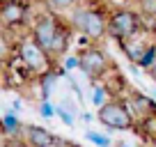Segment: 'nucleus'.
I'll return each mask as SVG.
<instances>
[{
  "mask_svg": "<svg viewBox=\"0 0 156 147\" xmlns=\"http://www.w3.org/2000/svg\"><path fill=\"white\" fill-rule=\"evenodd\" d=\"M30 34L53 60H60L67 55L69 41H71V25L60 21L55 12H46V14H39L34 19Z\"/></svg>",
  "mask_w": 156,
  "mask_h": 147,
  "instance_id": "f257e3e1",
  "label": "nucleus"
},
{
  "mask_svg": "<svg viewBox=\"0 0 156 147\" xmlns=\"http://www.w3.org/2000/svg\"><path fill=\"white\" fill-rule=\"evenodd\" d=\"M67 23L71 25V30L80 32L83 37H87L90 44H97L108 34V16L101 9L87 5H76L73 9H69V19Z\"/></svg>",
  "mask_w": 156,
  "mask_h": 147,
  "instance_id": "f03ea898",
  "label": "nucleus"
},
{
  "mask_svg": "<svg viewBox=\"0 0 156 147\" xmlns=\"http://www.w3.org/2000/svg\"><path fill=\"white\" fill-rule=\"evenodd\" d=\"M16 58L23 67H28V71L32 76H41V74L55 67V60L34 41L32 34H25L16 41Z\"/></svg>",
  "mask_w": 156,
  "mask_h": 147,
  "instance_id": "7ed1b4c3",
  "label": "nucleus"
},
{
  "mask_svg": "<svg viewBox=\"0 0 156 147\" xmlns=\"http://www.w3.org/2000/svg\"><path fill=\"white\" fill-rule=\"evenodd\" d=\"M145 28L142 14L129 9V7H117L108 14V34L115 41H124L129 37H133L136 32Z\"/></svg>",
  "mask_w": 156,
  "mask_h": 147,
  "instance_id": "20e7f679",
  "label": "nucleus"
},
{
  "mask_svg": "<svg viewBox=\"0 0 156 147\" xmlns=\"http://www.w3.org/2000/svg\"><path fill=\"white\" fill-rule=\"evenodd\" d=\"M97 117H99V122L106 129H110V131H129V129L136 127V117H133V113L129 110L124 99L112 97L106 106L99 108Z\"/></svg>",
  "mask_w": 156,
  "mask_h": 147,
  "instance_id": "39448f33",
  "label": "nucleus"
},
{
  "mask_svg": "<svg viewBox=\"0 0 156 147\" xmlns=\"http://www.w3.org/2000/svg\"><path fill=\"white\" fill-rule=\"evenodd\" d=\"M78 55H80V71H83L92 83H97L99 78H106L108 76L110 60H108V55L103 53L97 44H87Z\"/></svg>",
  "mask_w": 156,
  "mask_h": 147,
  "instance_id": "423d86ee",
  "label": "nucleus"
},
{
  "mask_svg": "<svg viewBox=\"0 0 156 147\" xmlns=\"http://www.w3.org/2000/svg\"><path fill=\"white\" fill-rule=\"evenodd\" d=\"M28 23V5L23 0H7L0 2V25L7 30H19Z\"/></svg>",
  "mask_w": 156,
  "mask_h": 147,
  "instance_id": "0eeeda50",
  "label": "nucleus"
},
{
  "mask_svg": "<svg viewBox=\"0 0 156 147\" xmlns=\"http://www.w3.org/2000/svg\"><path fill=\"white\" fill-rule=\"evenodd\" d=\"M154 41H156V34H151V30L142 28L140 32H136L133 37H129V39L119 41V46H122L124 55L129 58V62H131V64H138V60L145 55V51L149 48Z\"/></svg>",
  "mask_w": 156,
  "mask_h": 147,
  "instance_id": "6e6552de",
  "label": "nucleus"
},
{
  "mask_svg": "<svg viewBox=\"0 0 156 147\" xmlns=\"http://www.w3.org/2000/svg\"><path fill=\"white\" fill-rule=\"evenodd\" d=\"M126 106L129 110L133 113V117H136V122H142V120H147L149 115L156 113V101L154 97H149V94L145 92H126Z\"/></svg>",
  "mask_w": 156,
  "mask_h": 147,
  "instance_id": "1a4fd4ad",
  "label": "nucleus"
},
{
  "mask_svg": "<svg viewBox=\"0 0 156 147\" xmlns=\"http://www.w3.org/2000/svg\"><path fill=\"white\" fill-rule=\"evenodd\" d=\"M23 140L28 142L30 147H53L58 142V138L44 127H37V124H30V127L23 129Z\"/></svg>",
  "mask_w": 156,
  "mask_h": 147,
  "instance_id": "9d476101",
  "label": "nucleus"
},
{
  "mask_svg": "<svg viewBox=\"0 0 156 147\" xmlns=\"http://www.w3.org/2000/svg\"><path fill=\"white\" fill-rule=\"evenodd\" d=\"M16 58V44L12 41L9 30L0 25V62H12Z\"/></svg>",
  "mask_w": 156,
  "mask_h": 147,
  "instance_id": "9b49d317",
  "label": "nucleus"
},
{
  "mask_svg": "<svg viewBox=\"0 0 156 147\" xmlns=\"http://www.w3.org/2000/svg\"><path fill=\"white\" fill-rule=\"evenodd\" d=\"M0 127H2V131L7 133V138H16L19 133H23V131H21V122H19V117H16L14 113H5V115H2Z\"/></svg>",
  "mask_w": 156,
  "mask_h": 147,
  "instance_id": "f8f14e48",
  "label": "nucleus"
},
{
  "mask_svg": "<svg viewBox=\"0 0 156 147\" xmlns=\"http://www.w3.org/2000/svg\"><path fill=\"white\" fill-rule=\"evenodd\" d=\"M46 2V7H48L51 12H69V9H73L76 5H83L85 0H44Z\"/></svg>",
  "mask_w": 156,
  "mask_h": 147,
  "instance_id": "ddd939ff",
  "label": "nucleus"
},
{
  "mask_svg": "<svg viewBox=\"0 0 156 147\" xmlns=\"http://www.w3.org/2000/svg\"><path fill=\"white\" fill-rule=\"evenodd\" d=\"M108 101H110V90H108L106 85H97L94 83L92 85V103L97 108H101V106H106Z\"/></svg>",
  "mask_w": 156,
  "mask_h": 147,
  "instance_id": "4468645a",
  "label": "nucleus"
},
{
  "mask_svg": "<svg viewBox=\"0 0 156 147\" xmlns=\"http://www.w3.org/2000/svg\"><path fill=\"white\" fill-rule=\"evenodd\" d=\"M140 5V14L147 16L149 21H156V0H138Z\"/></svg>",
  "mask_w": 156,
  "mask_h": 147,
  "instance_id": "2eb2a0df",
  "label": "nucleus"
},
{
  "mask_svg": "<svg viewBox=\"0 0 156 147\" xmlns=\"http://www.w3.org/2000/svg\"><path fill=\"white\" fill-rule=\"evenodd\" d=\"M85 138H87L90 142H94L97 147H110L112 145L110 138L103 136V133H99V131H85Z\"/></svg>",
  "mask_w": 156,
  "mask_h": 147,
  "instance_id": "dca6fc26",
  "label": "nucleus"
},
{
  "mask_svg": "<svg viewBox=\"0 0 156 147\" xmlns=\"http://www.w3.org/2000/svg\"><path fill=\"white\" fill-rule=\"evenodd\" d=\"M142 129H145V136L149 138L151 142H156V113L154 115H149L147 120H142Z\"/></svg>",
  "mask_w": 156,
  "mask_h": 147,
  "instance_id": "f3484780",
  "label": "nucleus"
},
{
  "mask_svg": "<svg viewBox=\"0 0 156 147\" xmlns=\"http://www.w3.org/2000/svg\"><path fill=\"white\" fill-rule=\"evenodd\" d=\"M55 110H58V106H55L51 99H44V101H41V106H39V113H41V117H46V120L53 117Z\"/></svg>",
  "mask_w": 156,
  "mask_h": 147,
  "instance_id": "a211bd4d",
  "label": "nucleus"
},
{
  "mask_svg": "<svg viewBox=\"0 0 156 147\" xmlns=\"http://www.w3.org/2000/svg\"><path fill=\"white\" fill-rule=\"evenodd\" d=\"M62 69H64V71L80 69V55H64V58H62Z\"/></svg>",
  "mask_w": 156,
  "mask_h": 147,
  "instance_id": "6ab92c4d",
  "label": "nucleus"
},
{
  "mask_svg": "<svg viewBox=\"0 0 156 147\" xmlns=\"http://www.w3.org/2000/svg\"><path fill=\"white\" fill-rule=\"evenodd\" d=\"M55 117H60L64 124H67V127H73V124H76V117H73V115L69 113L67 108H62L60 103H58V110H55Z\"/></svg>",
  "mask_w": 156,
  "mask_h": 147,
  "instance_id": "aec40b11",
  "label": "nucleus"
},
{
  "mask_svg": "<svg viewBox=\"0 0 156 147\" xmlns=\"http://www.w3.org/2000/svg\"><path fill=\"white\" fill-rule=\"evenodd\" d=\"M60 106H62V108H67V110L73 115V117H76V115H83V113H80V108H78V106H76V103H73L69 97H64L62 101H60Z\"/></svg>",
  "mask_w": 156,
  "mask_h": 147,
  "instance_id": "412c9836",
  "label": "nucleus"
},
{
  "mask_svg": "<svg viewBox=\"0 0 156 147\" xmlns=\"http://www.w3.org/2000/svg\"><path fill=\"white\" fill-rule=\"evenodd\" d=\"M7 147H30V145H28V142L23 140V138H21V140H19V138H9Z\"/></svg>",
  "mask_w": 156,
  "mask_h": 147,
  "instance_id": "4be33fe9",
  "label": "nucleus"
},
{
  "mask_svg": "<svg viewBox=\"0 0 156 147\" xmlns=\"http://www.w3.org/2000/svg\"><path fill=\"white\" fill-rule=\"evenodd\" d=\"M147 76H149V78H151V81H154V83H156V62L151 64L149 69H147Z\"/></svg>",
  "mask_w": 156,
  "mask_h": 147,
  "instance_id": "5701e85b",
  "label": "nucleus"
},
{
  "mask_svg": "<svg viewBox=\"0 0 156 147\" xmlns=\"http://www.w3.org/2000/svg\"><path fill=\"white\" fill-rule=\"evenodd\" d=\"M117 147H131V145H126V142H117Z\"/></svg>",
  "mask_w": 156,
  "mask_h": 147,
  "instance_id": "b1692460",
  "label": "nucleus"
},
{
  "mask_svg": "<svg viewBox=\"0 0 156 147\" xmlns=\"http://www.w3.org/2000/svg\"><path fill=\"white\" fill-rule=\"evenodd\" d=\"M151 97H154V101H156V88H151Z\"/></svg>",
  "mask_w": 156,
  "mask_h": 147,
  "instance_id": "393cba45",
  "label": "nucleus"
},
{
  "mask_svg": "<svg viewBox=\"0 0 156 147\" xmlns=\"http://www.w3.org/2000/svg\"><path fill=\"white\" fill-rule=\"evenodd\" d=\"M0 2H7V0H0Z\"/></svg>",
  "mask_w": 156,
  "mask_h": 147,
  "instance_id": "a878e982",
  "label": "nucleus"
},
{
  "mask_svg": "<svg viewBox=\"0 0 156 147\" xmlns=\"http://www.w3.org/2000/svg\"><path fill=\"white\" fill-rule=\"evenodd\" d=\"M73 147H78V145H73Z\"/></svg>",
  "mask_w": 156,
  "mask_h": 147,
  "instance_id": "bb28decb",
  "label": "nucleus"
}]
</instances>
